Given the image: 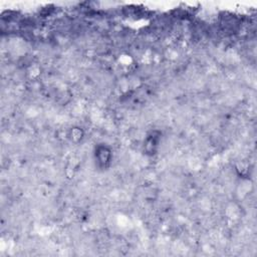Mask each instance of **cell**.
I'll list each match as a JSON object with an SVG mask.
<instances>
[{
  "instance_id": "1",
  "label": "cell",
  "mask_w": 257,
  "mask_h": 257,
  "mask_svg": "<svg viewBox=\"0 0 257 257\" xmlns=\"http://www.w3.org/2000/svg\"><path fill=\"white\" fill-rule=\"evenodd\" d=\"M95 160L97 165L101 169H107L110 167L113 160L112 149L107 145H98L95 149Z\"/></svg>"
},
{
  "instance_id": "2",
  "label": "cell",
  "mask_w": 257,
  "mask_h": 257,
  "mask_svg": "<svg viewBox=\"0 0 257 257\" xmlns=\"http://www.w3.org/2000/svg\"><path fill=\"white\" fill-rule=\"evenodd\" d=\"M161 140V133L159 131H153L148 134L144 141V149L148 155H154L157 152Z\"/></svg>"
},
{
  "instance_id": "3",
  "label": "cell",
  "mask_w": 257,
  "mask_h": 257,
  "mask_svg": "<svg viewBox=\"0 0 257 257\" xmlns=\"http://www.w3.org/2000/svg\"><path fill=\"white\" fill-rule=\"evenodd\" d=\"M84 138V132L81 128L75 127L71 130V139L75 142H80Z\"/></svg>"
}]
</instances>
